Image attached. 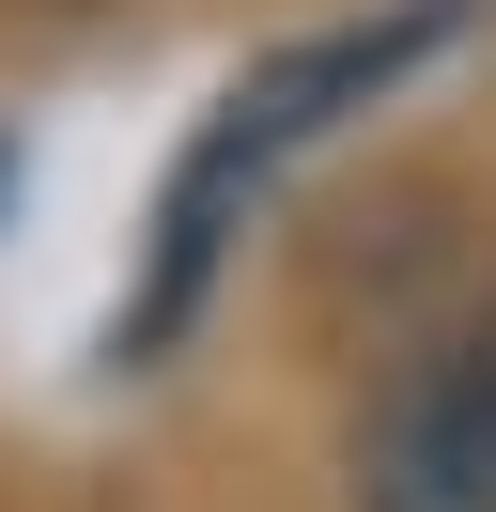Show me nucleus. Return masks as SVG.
Here are the masks:
<instances>
[{"label":"nucleus","instance_id":"obj_1","mask_svg":"<svg viewBox=\"0 0 496 512\" xmlns=\"http://www.w3.org/2000/svg\"><path fill=\"white\" fill-rule=\"evenodd\" d=\"M465 32H481V0H388L357 32H310V47H279L264 78H233V94L202 109V140H186L171 202H155V280H140V311H124V342L155 357L202 311V264H217V233H233V202H264L310 140H341L372 94H403V78H419L434 47H465Z\"/></svg>","mask_w":496,"mask_h":512},{"label":"nucleus","instance_id":"obj_3","mask_svg":"<svg viewBox=\"0 0 496 512\" xmlns=\"http://www.w3.org/2000/svg\"><path fill=\"white\" fill-rule=\"evenodd\" d=\"M0 187H16V156H0Z\"/></svg>","mask_w":496,"mask_h":512},{"label":"nucleus","instance_id":"obj_2","mask_svg":"<svg viewBox=\"0 0 496 512\" xmlns=\"http://www.w3.org/2000/svg\"><path fill=\"white\" fill-rule=\"evenodd\" d=\"M357 512H496V326L434 342L357 435Z\"/></svg>","mask_w":496,"mask_h":512}]
</instances>
